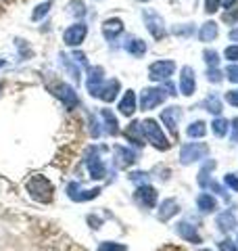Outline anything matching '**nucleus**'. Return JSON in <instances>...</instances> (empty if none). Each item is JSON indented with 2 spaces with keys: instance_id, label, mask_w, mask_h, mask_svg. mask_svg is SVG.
Returning <instances> with one entry per match:
<instances>
[{
  "instance_id": "27",
  "label": "nucleus",
  "mask_w": 238,
  "mask_h": 251,
  "mask_svg": "<svg viewBox=\"0 0 238 251\" xmlns=\"http://www.w3.org/2000/svg\"><path fill=\"white\" fill-rule=\"evenodd\" d=\"M186 134H188V138H203L205 134H207V124L201 122V120L192 122L186 128Z\"/></svg>"
},
{
  "instance_id": "38",
  "label": "nucleus",
  "mask_w": 238,
  "mask_h": 251,
  "mask_svg": "<svg viewBox=\"0 0 238 251\" xmlns=\"http://www.w3.org/2000/svg\"><path fill=\"white\" fill-rule=\"evenodd\" d=\"M219 4H221V0H205V13H207V15L217 13Z\"/></svg>"
},
{
  "instance_id": "1",
  "label": "nucleus",
  "mask_w": 238,
  "mask_h": 251,
  "mask_svg": "<svg viewBox=\"0 0 238 251\" xmlns=\"http://www.w3.org/2000/svg\"><path fill=\"white\" fill-rule=\"evenodd\" d=\"M27 193L31 199H36L38 203H50L52 201V193H54V186L52 182L46 176H40V174H34L29 180H27Z\"/></svg>"
},
{
  "instance_id": "16",
  "label": "nucleus",
  "mask_w": 238,
  "mask_h": 251,
  "mask_svg": "<svg viewBox=\"0 0 238 251\" xmlns=\"http://www.w3.org/2000/svg\"><path fill=\"white\" fill-rule=\"evenodd\" d=\"M178 211H180V203L176 199H163L159 203L157 218H159V222H167V220H171Z\"/></svg>"
},
{
  "instance_id": "44",
  "label": "nucleus",
  "mask_w": 238,
  "mask_h": 251,
  "mask_svg": "<svg viewBox=\"0 0 238 251\" xmlns=\"http://www.w3.org/2000/svg\"><path fill=\"white\" fill-rule=\"evenodd\" d=\"M230 128H232V134H230V140H232V145L238 143V117H234L232 122H230Z\"/></svg>"
},
{
  "instance_id": "39",
  "label": "nucleus",
  "mask_w": 238,
  "mask_h": 251,
  "mask_svg": "<svg viewBox=\"0 0 238 251\" xmlns=\"http://www.w3.org/2000/svg\"><path fill=\"white\" fill-rule=\"evenodd\" d=\"M221 19L232 25V23H236V19H238V9H236V6H232V9H226V13H224V17H221Z\"/></svg>"
},
{
  "instance_id": "42",
  "label": "nucleus",
  "mask_w": 238,
  "mask_h": 251,
  "mask_svg": "<svg viewBox=\"0 0 238 251\" xmlns=\"http://www.w3.org/2000/svg\"><path fill=\"white\" fill-rule=\"evenodd\" d=\"M226 77H228L230 82L238 84V65H230V67L226 69Z\"/></svg>"
},
{
  "instance_id": "29",
  "label": "nucleus",
  "mask_w": 238,
  "mask_h": 251,
  "mask_svg": "<svg viewBox=\"0 0 238 251\" xmlns=\"http://www.w3.org/2000/svg\"><path fill=\"white\" fill-rule=\"evenodd\" d=\"M59 59H61V63H63V65H65L67 74H69L71 77H73V80H75V84H77V82H79V67L75 65V59L71 61V59L67 57L65 52H61V54H59Z\"/></svg>"
},
{
  "instance_id": "12",
  "label": "nucleus",
  "mask_w": 238,
  "mask_h": 251,
  "mask_svg": "<svg viewBox=\"0 0 238 251\" xmlns=\"http://www.w3.org/2000/svg\"><path fill=\"white\" fill-rule=\"evenodd\" d=\"M196 92V75H194V69L186 65L182 67L180 72V94H184V97H192Z\"/></svg>"
},
{
  "instance_id": "13",
  "label": "nucleus",
  "mask_w": 238,
  "mask_h": 251,
  "mask_svg": "<svg viewBox=\"0 0 238 251\" xmlns=\"http://www.w3.org/2000/svg\"><path fill=\"white\" fill-rule=\"evenodd\" d=\"M180 120H182V109L180 107H167V109H163L161 111L163 126L169 130V134L176 136V138H178V124H180Z\"/></svg>"
},
{
  "instance_id": "43",
  "label": "nucleus",
  "mask_w": 238,
  "mask_h": 251,
  "mask_svg": "<svg viewBox=\"0 0 238 251\" xmlns=\"http://www.w3.org/2000/svg\"><path fill=\"white\" fill-rule=\"evenodd\" d=\"M217 249H219V251H238L236 243H232L230 239H224V241H221L219 245H217Z\"/></svg>"
},
{
  "instance_id": "18",
  "label": "nucleus",
  "mask_w": 238,
  "mask_h": 251,
  "mask_svg": "<svg viewBox=\"0 0 238 251\" xmlns=\"http://www.w3.org/2000/svg\"><path fill=\"white\" fill-rule=\"evenodd\" d=\"M176 232H178L180 239H184L186 243H192V245H198V243H203L198 230L194 228L192 224H188V222H178V224H176Z\"/></svg>"
},
{
  "instance_id": "25",
  "label": "nucleus",
  "mask_w": 238,
  "mask_h": 251,
  "mask_svg": "<svg viewBox=\"0 0 238 251\" xmlns=\"http://www.w3.org/2000/svg\"><path fill=\"white\" fill-rule=\"evenodd\" d=\"M100 117H102V122H105V130L111 136H117L119 134V124H117V117L113 115V111H111V109H102Z\"/></svg>"
},
{
  "instance_id": "30",
  "label": "nucleus",
  "mask_w": 238,
  "mask_h": 251,
  "mask_svg": "<svg viewBox=\"0 0 238 251\" xmlns=\"http://www.w3.org/2000/svg\"><path fill=\"white\" fill-rule=\"evenodd\" d=\"M203 105H205V109H207L209 113H213V115H219L221 109H224V107H221V99L217 97V94H209V97L205 99Z\"/></svg>"
},
{
  "instance_id": "21",
  "label": "nucleus",
  "mask_w": 238,
  "mask_h": 251,
  "mask_svg": "<svg viewBox=\"0 0 238 251\" xmlns=\"http://www.w3.org/2000/svg\"><path fill=\"white\" fill-rule=\"evenodd\" d=\"M119 90H121V84H119V80H115V77H113V80L105 82V86H102V90L98 94V99L102 100V103H113V100L117 99Z\"/></svg>"
},
{
  "instance_id": "2",
  "label": "nucleus",
  "mask_w": 238,
  "mask_h": 251,
  "mask_svg": "<svg viewBox=\"0 0 238 251\" xmlns=\"http://www.w3.org/2000/svg\"><path fill=\"white\" fill-rule=\"evenodd\" d=\"M140 124H142V132H144V138H146L155 149H159V151H167V149L171 147L169 140H167V136L163 134V130H161V126H159V122H155V120H144V122H140Z\"/></svg>"
},
{
  "instance_id": "11",
  "label": "nucleus",
  "mask_w": 238,
  "mask_h": 251,
  "mask_svg": "<svg viewBox=\"0 0 238 251\" xmlns=\"http://www.w3.org/2000/svg\"><path fill=\"white\" fill-rule=\"evenodd\" d=\"M86 166H88L90 178H94V180H102L107 176V166L98 157V149H92V153L86 157Z\"/></svg>"
},
{
  "instance_id": "51",
  "label": "nucleus",
  "mask_w": 238,
  "mask_h": 251,
  "mask_svg": "<svg viewBox=\"0 0 238 251\" xmlns=\"http://www.w3.org/2000/svg\"><path fill=\"white\" fill-rule=\"evenodd\" d=\"M201 251H209V249H201Z\"/></svg>"
},
{
  "instance_id": "35",
  "label": "nucleus",
  "mask_w": 238,
  "mask_h": 251,
  "mask_svg": "<svg viewBox=\"0 0 238 251\" xmlns=\"http://www.w3.org/2000/svg\"><path fill=\"white\" fill-rule=\"evenodd\" d=\"M203 59H205V63H207L209 67H217L219 65V54L215 50H211V49H207L203 52Z\"/></svg>"
},
{
  "instance_id": "31",
  "label": "nucleus",
  "mask_w": 238,
  "mask_h": 251,
  "mask_svg": "<svg viewBox=\"0 0 238 251\" xmlns=\"http://www.w3.org/2000/svg\"><path fill=\"white\" fill-rule=\"evenodd\" d=\"M215 168V161H209V163H205L203 166V170L198 172V184H201L203 188H207V184H209V176H211V170Z\"/></svg>"
},
{
  "instance_id": "41",
  "label": "nucleus",
  "mask_w": 238,
  "mask_h": 251,
  "mask_svg": "<svg viewBox=\"0 0 238 251\" xmlns=\"http://www.w3.org/2000/svg\"><path fill=\"white\" fill-rule=\"evenodd\" d=\"M224 57H226L228 61H232V63H238V46H236V44L228 46L226 52H224Z\"/></svg>"
},
{
  "instance_id": "5",
  "label": "nucleus",
  "mask_w": 238,
  "mask_h": 251,
  "mask_svg": "<svg viewBox=\"0 0 238 251\" xmlns=\"http://www.w3.org/2000/svg\"><path fill=\"white\" fill-rule=\"evenodd\" d=\"M173 72H176V61L163 59V61H155L148 67V77L153 82H167L173 75Z\"/></svg>"
},
{
  "instance_id": "14",
  "label": "nucleus",
  "mask_w": 238,
  "mask_h": 251,
  "mask_svg": "<svg viewBox=\"0 0 238 251\" xmlns=\"http://www.w3.org/2000/svg\"><path fill=\"white\" fill-rule=\"evenodd\" d=\"M100 195V188H92V191H82V184L79 182H69L67 186V197L71 201H77V203H82V201H90L94 197H98Z\"/></svg>"
},
{
  "instance_id": "24",
  "label": "nucleus",
  "mask_w": 238,
  "mask_h": 251,
  "mask_svg": "<svg viewBox=\"0 0 238 251\" xmlns=\"http://www.w3.org/2000/svg\"><path fill=\"white\" fill-rule=\"evenodd\" d=\"M196 207L203 211V214H213V211L217 209V201L215 197H211L209 193H201L196 197Z\"/></svg>"
},
{
  "instance_id": "7",
  "label": "nucleus",
  "mask_w": 238,
  "mask_h": 251,
  "mask_svg": "<svg viewBox=\"0 0 238 251\" xmlns=\"http://www.w3.org/2000/svg\"><path fill=\"white\" fill-rule=\"evenodd\" d=\"M86 36H88V25L82 23V21H77V23H73V25H69L65 29L63 42H65L67 46H71V49H77V46L86 40Z\"/></svg>"
},
{
  "instance_id": "40",
  "label": "nucleus",
  "mask_w": 238,
  "mask_h": 251,
  "mask_svg": "<svg viewBox=\"0 0 238 251\" xmlns=\"http://www.w3.org/2000/svg\"><path fill=\"white\" fill-rule=\"evenodd\" d=\"M224 182L226 186H230L234 193H238V174H226L224 176Z\"/></svg>"
},
{
  "instance_id": "48",
  "label": "nucleus",
  "mask_w": 238,
  "mask_h": 251,
  "mask_svg": "<svg viewBox=\"0 0 238 251\" xmlns=\"http://www.w3.org/2000/svg\"><path fill=\"white\" fill-rule=\"evenodd\" d=\"M221 4H224L226 9H232V6L236 4V0H221Z\"/></svg>"
},
{
  "instance_id": "4",
  "label": "nucleus",
  "mask_w": 238,
  "mask_h": 251,
  "mask_svg": "<svg viewBox=\"0 0 238 251\" xmlns=\"http://www.w3.org/2000/svg\"><path fill=\"white\" fill-rule=\"evenodd\" d=\"M209 155V145L205 143H186L180 149V163L182 166H190L194 161H201Z\"/></svg>"
},
{
  "instance_id": "49",
  "label": "nucleus",
  "mask_w": 238,
  "mask_h": 251,
  "mask_svg": "<svg viewBox=\"0 0 238 251\" xmlns=\"http://www.w3.org/2000/svg\"><path fill=\"white\" fill-rule=\"evenodd\" d=\"M4 65H6V61H4V59H0V67H4Z\"/></svg>"
},
{
  "instance_id": "37",
  "label": "nucleus",
  "mask_w": 238,
  "mask_h": 251,
  "mask_svg": "<svg viewBox=\"0 0 238 251\" xmlns=\"http://www.w3.org/2000/svg\"><path fill=\"white\" fill-rule=\"evenodd\" d=\"M207 80L213 82V84H219L221 80H224V74H221L217 67H209L207 69Z\"/></svg>"
},
{
  "instance_id": "22",
  "label": "nucleus",
  "mask_w": 238,
  "mask_h": 251,
  "mask_svg": "<svg viewBox=\"0 0 238 251\" xmlns=\"http://www.w3.org/2000/svg\"><path fill=\"white\" fill-rule=\"evenodd\" d=\"M215 224H217V228L221 232H232V230H236V226H238L236 216L232 214V211H221V214L215 218Z\"/></svg>"
},
{
  "instance_id": "9",
  "label": "nucleus",
  "mask_w": 238,
  "mask_h": 251,
  "mask_svg": "<svg viewBox=\"0 0 238 251\" xmlns=\"http://www.w3.org/2000/svg\"><path fill=\"white\" fill-rule=\"evenodd\" d=\"M134 201L142 209H155L157 205V191L150 184H140L134 193Z\"/></svg>"
},
{
  "instance_id": "52",
  "label": "nucleus",
  "mask_w": 238,
  "mask_h": 251,
  "mask_svg": "<svg viewBox=\"0 0 238 251\" xmlns=\"http://www.w3.org/2000/svg\"><path fill=\"white\" fill-rule=\"evenodd\" d=\"M236 243H238V241H236ZM236 247H238V245H236Z\"/></svg>"
},
{
  "instance_id": "47",
  "label": "nucleus",
  "mask_w": 238,
  "mask_h": 251,
  "mask_svg": "<svg viewBox=\"0 0 238 251\" xmlns=\"http://www.w3.org/2000/svg\"><path fill=\"white\" fill-rule=\"evenodd\" d=\"M230 40H232V42H238V27H234L232 31H230Z\"/></svg>"
},
{
  "instance_id": "28",
  "label": "nucleus",
  "mask_w": 238,
  "mask_h": 251,
  "mask_svg": "<svg viewBox=\"0 0 238 251\" xmlns=\"http://www.w3.org/2000/svg\"><path fill=\"white\" fill-rule=\"evenodd\" d=\"M211 130L217 138H224L228 134V130H230V122L226 120V117H215V120L211 122Z\"/></svg>"
},
{
  "instance_id": "33",
  "label": "nucleus",
  "mask_w": 238,
  "mask_h": 251,
  "mask_svg": "<svg viewBox=\"0 0 238 251\" xmlns=\"http://www.w3.org/2000/svg\"><path fill=\"white\" fill-rule=\"evenodd\" d=\"M194 34V23H182V25L173 27V36H180V38H190Z\"/></svg>"
},
{
  "instance_id": "45",
  "label": "nucleus",
  "mask_w": 238,
  "mask_h": 251,
  "mask_svg": "<svg viewBox=\"0 0 238 251\" xmlns=\"http://www.w3.org/2000/svg\"><path fill=\"white\" fill-rule=\"evenodd\" d=\"M226 100H228V103L232 105V107H238V88L226 92Z\"/></svg>"
},
{
  "instance_id": "6",
  "label": "nucleus",
  "mask_w": 238,
  "mask_h": 251,
  "mask_svg": "<svg viewBox=\"0 0 238 251\" xmlns=\"http://www.w3.org/2000/svg\"><path fill=\"white\" fill-rule=\"evenodd\" d=\"M167 97V92L161 86H155V88H144L140 92V109L142 111H150V109L159 107Z\"/></svg>"
},
{
  "instance_id": "26",
  "label": "nucleus",
  "mask_w": 238,
  "mask_h": 251,
  "mask_svg": "<svg viewBox=\"0 0 238 251\" xmlns=\"http://www.w3.org/2000/svg\"><path fill=\"white\" fill-rule=\"evenodd\" d=\"M123 49H125V52H128V54H132V57L140 59L142 54L146 52V42H144V40H140V38H132V40L125 44Z\"/></svg>"
},
{
  "instance_id": "17",
  "label": "nucleus",
  "mask_w": 238,
  "mask_h": 251,
  "mask_svg": "<svg viewBox=\"0 0 238 251\" xmlns=\"http://www.w3.org/2000/svg\"><path fill=\"white\" fill-rule=\"evenodd\" d=\"M123 136L134 147H144V132H142V124L140 122H132L130 126H125Z\"/></svg>"
},
{
  "instance_id": "50",
  "label": "nucleus",
  "mask_w": 238,
  "mask_h": 251,
  "mask_svg": "<svg viewBox=\"0 0 238 251\" xmlns=\"http://www.w3.org/2000/svg\"><path fill=\"white\" fill-rule=\"evenodd\" d=\"M140 2H148V0H140Z\"/></svg>"
},
{
  "instance_id": "46",
  "label": "nucleus",
  "mask_w": 238,
  "mask_h": 251,
  "mask_svg": "<svg viewBox=\"0 0 238 251\" xmlns=\"http://www.w3.org/2000/svg\"><path fill=\"white\" fill-rule=\"evenodd\" d=\"M88 222H90V226H92L94 230H96V228H100V220H98L96 216H88Z\"/></svg>"
},
{
  "instance_id": "3",
  "label": "nucleus",
  "mask_w": 238,
  "mask_h": 251,
  "mask_svg": "<svg viewBox=\"0 0 238 251\" xmlns=\"http://www.w3.org/2000/svg\"><path fill=\"white\" fill-rule=\"evenodd\" d=\"M142 19H144V25L148 29V34L155 38V40H163L167 36V27H165L163 17L153 9H144L142 11Z\"/></svg>"
},
{
  "instance_id": "36",
  "label": "nucleus",
  "mask_w": 238,
  "mask_h": 251,
  "mask_svg": "<svg viewBox=\"0 0 238 251\" xmlns=\"http://www.w3.org/2000/svg\"><path fill=\"white\" fill-rule=\"evenodd\" d=\"M67 9L75 15V17H82V15H86V6H84V2L82 0H73V2H69V6Z\"/></svg>"
},
{
  "instance_id": "34",
  "label": "nucleus",
  "mask_w": 238,
  "mask_h": 251,
  "mask_svg": "<svg viewBox=\"0 0 238 251\" xmlns=\"http://www.w3.org/2000/svg\"><path fill=\"white\" fill-rule=\"evenodd\" d=\"M98 251H128V247L123 243H115V241H102L98 245Z\"/></svg>"
},
{
  "instance_id": "23",
  "label": "nucleus",
  "mask_w": 238,
  "mask_h": 251,
  "mask_svg": "<svg viewBox=\"0 0 238 251\" xmlns=\"http://www.w3.org/2000/svg\"><path fill=\"white\" fill-rule=\"evenodd\" d=\"M219 34V29H217V23L215 21H207V23H203L201 29H198V40L201 42H213L217 38Z\"/></svg>"
},
{
  "instance_id": "32",
  "label": "nucleus",
  "mask_w": 238,
  "mask_h": 251,
  "mask_svg": "<svg viewBox=\"0 0 238 251\" xmlns=\"http://www.w3.org/2000/svg\"><path fill=\"white\" fill-rule=\"evenodd\" d=\"M50 9H52V2H42V4H38L36 9H34V13H31V19H34V21L44 19L46 15L50 13Z\"/></svg>"
},
{
  "instance_id": "15",
  "label": "nucleus",
  "mask_w": 238,
  "mask_h": 251,
  "mask_svg": "<svg viewBox=\"0 0 238 251\" xmlns=\"http://www.w3.org/2000/svg\"><path fill=\"white\" fill-rule=\"evenodd\" d=\"M113 153H115V166L117 168H132L134 163L138 161V155L132 151V149H125V147H115L113 149Z\"/></svg>"
},
{
  "instance_id": "8",
  "label": "nucleus",
  "mask_w": 238,
  "mask_h": 251,
  "mask_svg": "<svg viewBox=\"0 0 238 251\" xmlns=\"http://www.w3.org/2000/svg\"><path fill=\"white\" fill-rule=\"evenodd\" d=\"M48 90L54 94V97H59V100H61V103L65 105L67 109H73V107L77 105V92H75L73 86L59 82V84L48 86Z\"/></svg>"
},
{
  "instance_id": "19",
  "label": "nucleus",
  "mask_w": 238,
  "mask_h": 251,
  "mask_svg": "<svg viewBox=\"0 0 238 251\" xmlns=\"http://www.w3.org/2000/svg\"><path fill=\"white\" fill-rule=\"evenodd\" d=\"M123 34V21L121 19H107L105 23H102V36L107 38V40H115L117 36Z\"/></svg>"
},
{
  "instance_id": "10",
  "label": "nucleus",
  "mask_w": 238,
  "mask_h": 251,
  "mask_svg": "<svg viewBox=\"0 0 238 251\" xmlns=\"http://www.w3.org/2000/svg\"><path fill=\"white\" fill-rule=\"evenodd\" d=\"M105 69L100 65L98 67H88V82H86V88H88V94L90 97H96L102 90V86H105Z\"/></svg>"
},
{
  "instance_id": "20",
  "label": "nucleus",
  "mask_w": 238,
  "mask_h": 251,
  "mask_svg": "<svg viewBox=\"0 0 238 251\" xmlns=\"http://www.w3.org/2000/svg\"><path fill=\"white\" fill-rule=\"evenodd\" d=\"M117 109H119V113L125 115V117H132L134 113H136V94H134V90H125L121 100H119Z\"/></svg>"
}]
</instances>
